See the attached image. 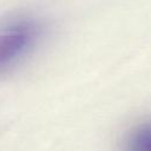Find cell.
Instances as JSON below:
<instances>
[{
    "mask_svg": "<svg viewBox=\"0 0 151 151\" xmlns=\"http://www.w3.org/2000/svg\"><path fill=\"white\" fill-rule=\"evenodd\" d=\"M41 28L27 15H8L0 20V77L14 71L34 50Z\"/></svg>",
    "mask_w": 151,
    "mask_h": 151,
    "instance_id": "obj_1",
    "label": "cell"
},
{
    "mask_svg": "<svg viewBox=\"0 0 151 151\" xmlns=\"http://www.w3.org/2000/svg\"><path fill=\"white\" fill-rule=\"evenodd\" d=\"M127 151H151V123L136 129L129 138Z\"/></svg>",
    "mask_w": 151,
    "mask_h": 151,
    "instance_id": "obj_2",
    "label": "cell"
}]
</instances>
